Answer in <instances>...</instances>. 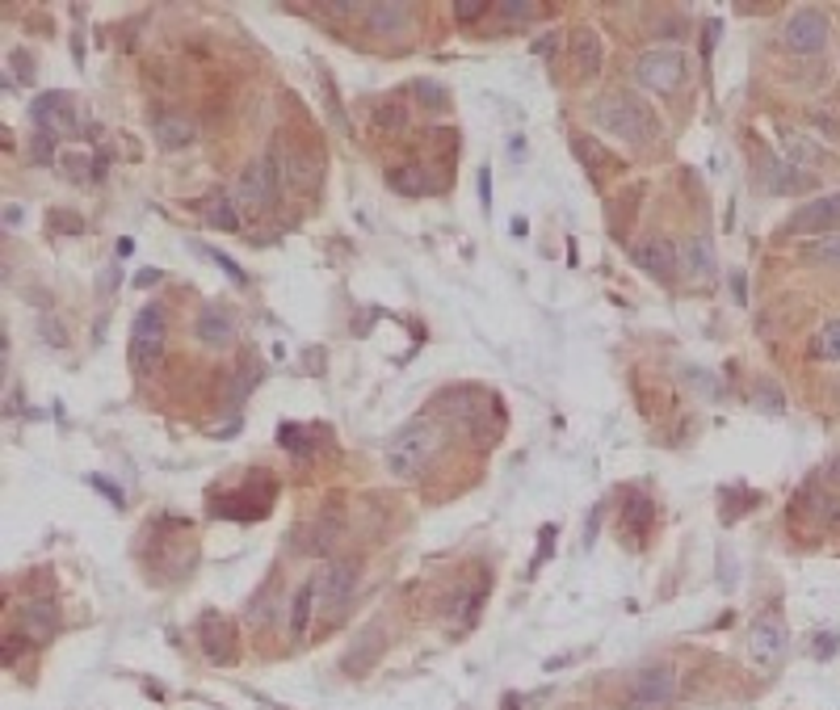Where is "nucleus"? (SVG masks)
Masks as SVG:
<instances>
[{"mask_svg":"<svg viewBox=\"0 0 840 710\" xmlns=\"http://www.w3.org/2000/svg\"><path fill=\"white\" fill-rule=\"evenodd\" d=\"M29 118H34V127L38 131H51V127H72L76 122V114H72V102H68V93H43L34 106H29Z\"/></svg>","mask_w":840,"mask_h":710,"instance_id":"obj_14","label":"nucleus"},{"mask_svg":"<svg viewBox=\"0 0 840 710\" xmlns=\"http://www.w3.org/2000/svg\"><path fill=\"white\" fill-rule=\"evenodd\" d=\"M273 161H277V173H282V186H291V190H311L316 181H320V173H324V164L320 156H311V152H303L295 143H273L270 147Z\"/></svg>","mask_w":840,"mask_h":710,"instance_id":"obj_9","label":"nucleus"},{"mask_svg":"<svg viewBox=\"0 0 840 710\" xmlns=\"http://www.w3.org/2000/svg\"><path fill=\"white\" fill-rule=\"evenodd\" d=\"M571 47H576L580 76H593L596 68H601V43H596V34L593 29H576V34H571Z\"/></svg>","mask_w":840,"mask_h":710,"instance_id":"obj_22","label":"nucleus"},{"mask_svg":"<svg viewBox=\"0 0 840 710\" xmlns=\"http://www.w3.org/2000/svg\"><path fill=\"white\" fill-rule=\"evenodd\" d=\"M782 38H786V47L794 55L812 59V55H819L824 51V43H828V17H824L819 9H798V13H790L786 17Z\"/></svg>","mask_w":840,"mask_h":710,"instance_id":"obj_8","label":"nucleus"},{"mask_svg":"<svg viewBox=\"0 0 840 710\" xmlns=\"http://www.w3.org/2000/svg\"><path fill=\"white\" fill-rule=\"evenodd\" d=\"M681 265L689 270V277L706 282V277L714 273V248H710V240H706V236H694V240L685 245V257H681Z\"/></svg>","mask_w":840,"mask_h":710,"instance_id":"obj_20","label":"nucleus"},{"mask_svg":"<svg viewBox=\"0 0 840 710\" xmlns=\"http://www.w3.org/2000/svg\"><path fill=\"white\" fill-rule=\"evenodd\" d=\"M677 702V668L673 664H648L626 694L623 710H669Z\"/></svg>","mask_w":840,"mask_h":710,"instance_id":"obj_6","label":"nucleus"},{"mask_svg":"<svg viewBox=\"0 0 840 710\" xmlns=\"http://www.w3.org/2000/svg\"><path fill=\"white\" fill-rule=\"evenodd\" d=\"M198 639H202V652L211 655L215 664H236V627L227 623V618H218V614H206L202 618V627H198Z\"/></svg>","mask_w":840,"mask_h":710,"instance_id":"obj_12","label":"nucleus"},{"mask_svg":"<svg viewBox=\"0 0 840 710\" xmlns=\"http://www.w3.org/2000/svg\"><path fill=\"white\" fill-rule=\"evenodd\" d=\"M63 168H68V177L84 181L88 177V156L84 152H63Z\"/></svg>","mask_w":840,"mask_h":710,"instance_id":"obj_30","label":"nucleus"},{"mask_svg":"<svg viewBox=\"0 0 840 710\" xmlns=\"http://www.w3.org/2000/svg\"><path fill=\"white\" fill-rule=\"evenodd\" d=\"M38 336H43V341H51V345H59V350L68 345V332H63V328H59V320H51V316H43V324H38Z\"/></svg>","mask_w":840,"mask_h":710,"instance_id":"obj_29","label":"nucleus"},{"mask_svg":"<svg viewBox=\"0 0 840 710\" xmlns=\"http://www.w3.org/2000/svg\"><path fill=\"white\" fill-rule=\"evenodd\" d=\"M17 223H22V206H13V202H9V206H4V227L13 232Z\"/></svg>","mask_w":840,"mask_h":710,"instance_id":"obj_41","label":"nucleus"},{"mask_svg":"<svg viewBox=\"0 0 840 710\" xmlns=\"http://www.w3.org/2000/svg\"><path fill=\"white\" fill-rule=\"evenodd\" d=\"M840 227V193H824L790 215V232H837Z\"/></svg>","mask_w":840,"mask_h":710,"instance_id":"obj_11","label":"nucleus"},{"mask_svg":"<svg viewBox=\"0 0 840 710\" xmlns=\"http://www.w3.org/2000/svg\"><path fill=\"white\" fill-rule=\"evenodd\" d=\"M559 539V530L555 525H543V539H539V555H534V568H543L546 559H551V546Z\"/></svg>","mask_w":840,"mask_h":710,"instance_id":"obj_33","label":"nucleus"},{"mask_svg":"<svg viewBox=\"0 0 840 710\" xmlns=\"http://www.w3.org/2000/svg\"><path fill=\"white\" fill-rule=\"evenodd\" d=\"M778 139H782V147H786L782 161H790V164H819V156H824L812 139H803L798 131H782Z\"/></svg>","mask_w":840,"mask_h":710,"instance_id":"obj_24","label":"nucleus"},{"mask_svg":"<svg viewBox=\"0 0 840 710\" xmlns=\"http://www.w3.org/2000/svg\"><path fill=\"white\" fill-rule=\"evenodd\" d=\"M832 648H837V635H828V639L819 635V639H815V652H819V655H828Z\"/></svg>","mask_w":840,"mask_h":710,"instance_id":"obj_43","label":"nucleus"},{"mask_svg":"<svg viewBox=\"0 0 840 710\" xmlns=\"http://www.w3.org/2000/svg\"><path fill=\"white\" fill-rule=\"evenodd\" d=\"M198 252H202V257H211L215 265H223V270H227V277H232V282H245V270H240V265H232V261H227L223 252H215V248H202V245H198Z\"/></svg>","mask_w":840,"mask_h":710,"instance_id":"obj_32","label":"nucleus"},{"mask_svg":"<svg viewBox=\"0 0 840 710\" xmlns=\"http://www.w3.org/2000/svg\"><path fill=\"white\" fill-rule=\"evenodd\" d=\"M362 17L375 34H404L407 4H362Z\"/></svg>","mask_w":840,"mask_h":710,"instance_id":"obj_18","label":"nucleus"},{"mask_svg":"<svg viewBox=\"0 0 840 710\" xmlns=\"http://www.w3.org/2000/svg\"><path fill=\"white\" fill-rule=\"evenodd\" d=\"M22 630H26L34 643H47L55 635V623H59V614H55V601L51 597H34L22 605Z\"/></svg>","mask_w":840,"mask_h":710,"instance_id":"obj_15","label":"nucleus"},{"mask_svg":"<svg viewBox=\"0 0 840 710\" xmlns=\"http://www.w3.org/2000/svg\"><path fill=\"white\" fill-rule=\"evenodd\" d=\"M236 198H227V193H215L211 202H206V223L211 227H223V232H236L240 227V215H236V206H232Z\"/></svg>","mask_w":840,"mask_h":710,"instance_id":"obj_25","label":"nucleus"},{"mask_svg":"<svg viewBox=\"0 0 840 710\" xmlns=\"http://www.w3.org/2000/svg\"><path fill=\"white\" fill-rule=\"evenodd\" d=\"M164 350V307L161 303H152V307H143L135 316V324H131V366L135 370H147Z\"/></svg>","mask_w":840,"mask_h":710,"instance_id":"obj_7","label":"nucleus"},{"mask_svg":"<svg viewBox=\"0 0 840 710\" xmlns=\"http://www.w3.org/2000/svg\"><path fill=\"white\" fill-rule=\"evenodd\" d=\"M593 122L605 131V135H614L618 143L626 147H643L655 139V114L643 97H635V93H614V97H601L593 109Z\"/></svg>","mask_w":840,"mask_h":710,"instance_id":"obj_1","label":"nucleus"},{"mask_svg":"<svg viewBox=\"0 0 840 710\" xmlns=\"http://www.w3.org/2000/svg\"><path fill=\"white\" fill-rule=\"evenodd\" d=\"M639 265H643V270H648L651 277H660V282H673V277H677L681 257H677V248H673V245L655 240V245H643V248H639Z\"/></svg>","mask_w":840,"mask_h":710,"instance_id":"obj_16","label":"nucleus"},{"mask_svg":"<svg viewBox=\"0 0 840 710\" xmlns=\"http://www.w3.org/2000/svg\"><path fill=\"white\" fill-rule=\"evenodd\" d=\"M29 51H13V68H22V81H29L34 76V63L26 59Z\"/></svg>","mask_w":840,"mask_h":710,"instance_id":"obj_40","label":"nucleus"},{"mask_svg":"<svg viewBox=\"0 0 840 710\" xmlns=\"http://www.w3.org/2000/svg\"><path fill=\"white\" fill-rule=\"evenodd\" d=\"M277 193H282V173H277L273 152H265V156H257V161L245 164V173H240L232 198H236V206L248 211V215H265V211H273Z\"/></svg>","mask_w":840,"mask_h":710,"instance_id":"obj_3","label":"nucleus"},{"mask_svg":"<svg viewBox=\"0 0 840 710\" xmlns=\"http://www.w3.org/2000/svg\"><path fill=\"white\" fill-rule=\"evenodd\" d=\"M803 257H807L812 265H840V232H828V236H819V240H807V245H803Z\"/></svg>","mask_w":840,"mask_h":710,"instance_id":"obj_23","label":"nucleus"},{"mask_svg":"<svg viewBox=\"0 0 840 710\" xmlns=\"http://www.w3.org/2000/svg\"><path fill=\"white\" fill-rule=\"evenodd\" d=\"M500 13H505V17H534V13H539V4H534V0H505V4H500Z\"/></svg>","mask_w":840,"mask_h":710,"instance_id":"obj_31","label":"nucleus"},{"mask_svg":"<svg viewBox=\"0 0 840 710\" xmlns=\"http://www.w3.org/2000/svg\"><path fill=\"white\" fill-rule=\"evenodd\" d=\"M193 135H198V127H193L190 114H161V118H156V139H161V147H168V152L193 143Z\"/></svg>","mask_w":840,"mask_h":710,"instance_id":"obj_17","label":"nucleus"},{"mask_svg":"<svg viewBox=\"0 0 840 710\" xmlns=\"http://www.w3.org/2000/svg\"><path fill=\"white\" fill-rule=\"evenodd\" d=\"M88 484H93V488H102V492H106V496H109V500H114V505H122V488H114V484H106L102 475H88Z\"/></svg>","mask_w":840,"mask_h":710,"instance_id":"obj_39","label":"nucleus"},{"mask_svg":"<svg viewBox=\"0 0 840 710\" xmlns=\"http://www.w3.org/2000/svg\"><path fill=\"white\" fill-rule=\"evenodd\" d=\"M353 580H357V564L353 559H332L324 572L316 576V584H320V610L324 614H336L353 593Z\"/></svg>","mask_w":840,"mask_h":710,"instance_id":"obj_10","label":"nucleus"},{"mask_svg":"<svg viewBox=\"0 0 840 710\" xmlns=\"http://www.w3.org/2000/svg\"><path fill=\"white\" fill-rule=\"evenodd\" d=\"M51 152H55L51 131H34V161H51Z\"/></svg>","mask_w":840,"mask_h":710,"instance_id":"obj_35","label":"nucleus"},{"mask_svg":"<svg viewBox=\"0 0 840 710\" xmlns=\"http://www.w3.org/2000/svg\"><path fill=\"white\" fill-rule=\"evenodd\" d=\"M786 652H790V627L782 623V614H778V610L760 614L757 623L748 627V660H753V668H757V673H778Z\"/></svg>","mask_w":840,"mask_h":710,"instance_id":"obj_4","label":"nucleus"},{"mask_svg":"<svg viewBox=\"0 0 840 710\" xmlns=\"http://www.w3.org/2000/svg\"><path fill=\"white\" fill-rule=\"evenodd\" d=\"M765 186H769L773 193H794L807 186V173H798L790 161L773 156V161H769V173H765Z\"/></svg>","mask_w":840,"mask_h":710,"instance_id":"obj_19","label":"nucleus"},{"mask_svg":"<svg viewBox=\"0 0 840 710\" xmlns=\"http://www.w3.org/2000/svg\"><path fill=\"white\" fill-rule=\"evenodd\" d=\"M635 81L651 88V93H677L681 81H685V51L677 43H655L648 51L639 55L635 63Z\"/></svg>","mask_w":840,"mask_h":710,"instance_id":"obj_5","label":"nucleus"},{"mask_svg":"<svg viewBox=\"0 0 840 710\" xmlns=\"http://www.w3.org/2000/svg\"><path fill=\"white\" fill-rule=\"evenodd\" d=\"M416 97H421L425 106H446V93H441V84H416Z\"/></svg>","mask_w":840,"mask_h":710,"instance_id":"obj_37","label":"nucleus"},{"mask_svg":"<svg viewBox=\"0 0 840 710\" xmlns=\"http://www.w3.org/2000/svg\"><path fill=\"white\" fill-rule=\"evenodd\" d=\"M685 379L698 382V387H702V395H719V382H714V375H706V370H685Z\"/></svg>","mask_w":840,"mask_h":710,"instance_id":"obj_38","label":"nucleus"},{"mask_svg":"<svg viewBox=\"0 0 840 710\" xmlns=\"http://www.w3.org/2000/svg\"><path fill=\"white\" fill-rule=\"evenodd\" d=\"M316 597H320V584H316V580H307V584L295 589V601H291V630H295V635H307V627H311Z\"/></svg>","mask_w":840,"mask_h":710,"instance_id":"obj_21","label":"nucleus"},{"mask_svg":"<svg viewBox=\"0 0 840 710\" xmlns=\"http://www.w3.org/2000/svg\"><path fill=\"white\" fill-rule=\"evenodd\" d=\"M387 181H391L400 193H429V186H434V181H429L416 164H407V168H391V173H387Z\"/></svg>","mask_w":840,"mask_h":710,"instance_id":"obj_26","label":"nucleus"},{"mask_svg":"<svg viewBox=\"0 0 840 710\" xmlns=\"http://www.w3.org/2000/svg\"><path fill=\"white\" fill-rule=\"evenodd\" d=\"M193 332H198V341H202V345H211V350H227V345L236 341V320H232V311H227V307L211 303V307H202V311H198V324H193Z\"/></svg>","mask_w":840,"mask_h":710,"instance_id":"obj_13","label":"nucleus"},{"mask_svg":"<svg viewBox=\"0 0 840 710\" xmlns=\"http://www.w3.org/2000/svg\"><path fill=\"white\" fill-rule=\"evenodd\" d=\"M812 509H815V518L824 521V525H840V500L832 496V492H824V496H815L812 500Z\"/></svg>","mask_w":840,"mask_h":710,"instance_id":"obj_28","label":"nucleus"},{"mask_svg":"<svg viewBox=\"0 0 840 710\" xmlns=\"http://www.w3.org/2000/svg\"><path fill=\"white\" fill-rule=\"evenodd\" d=\"M437 450V425L434 421H412L400 434L387 441V471L395 480H412L421 466L434 459Z\"/></svg>","mask_w":840,"mask_h":710,"instance_id":"obj_2","label":"nucleus"},{"mask_svg":"<svg viewBox=\"0 0 840 710\" xmlns=\"http://www.w3.org/2000/svg\"><path fill=\"white\" fill-rule=\"evenodd\" d=\"M161 282V270H139L135 273V286H156Z\"/></svg>","mask_w":840,"mask_h":710,"instance_id":"obj_42","label":"nucleus"},{"mask_svg":"<svg viewBox=\"0 0 840 710\" xmlns=\"http://www.w3.org/2000/svg\"><path fill=\"white\" fill-rule=\"evenodd\" d=\"M812 354L819 357V362H840V320H828V324L819 328Z\"/></svg>","mask_w":840,"mask_h":710,"instance_id":"obj_27","label":"nucleus"},{"mask_svg":"<svg viewBox=\"0 0 840 710\" xmlns=\"http://www.w3.org/2000/svg\"><path fill=\"white\" fill-rule=\"evenodd\" d=\"M484 13H488V4H484V0H459V4H454V17H459V22L484 17Z\"/></svg>","mask_w":840,"mask_h":710,"instance_id":"obj_34","label":"nucleus"},{"mask_svg":"<svg viewBox=\"0 0 840 710\" xmlns=\"http://www.w3.org/2000/svg\"><path fill=\"white\" fill-rule=\"evenodd\" d=\"M277 441H282V446H291V450H295V454H307V441H303V437H298V429H295V425H282V429H277Z\"/></svg>","mask_w":840,"mask_h":710,"instance_id":"obj_36","label":"nucleus"}]
</instances>
